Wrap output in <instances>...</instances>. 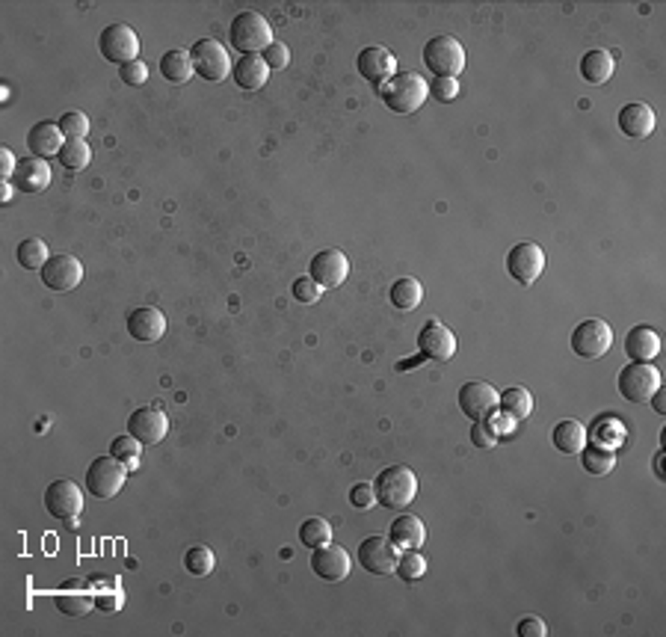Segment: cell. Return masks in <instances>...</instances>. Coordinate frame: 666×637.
Returning a JSON list of instances; mask_svg holds the SVG:
<instances>
[{
	"mask_svg": "<svg viewBox=\"0 0 666 637\" xmlns=\"http://www.w3.org/2000/svg\"><path fill=\"white\" fill-rule=\"evenodd\" d=\"M376 92L391 113H415L424 108L426 98H430L426 80L415 72H400L394 77H388L383 87H376Z\"/></svg>",
	"mask_w": 666,
	"mask_h": 637,
	"instance_id": "cell-1",
	"label": "cell"
},
{
	"mask_svg": "<svg viewBox=\"0 0 666 637\" xmlns=\"http://www.w3.org/2000/svg\"><path fill=\"white\" fill-rule=\"evenodd\" d=\"M374 492L376 504H383L385 510H406L418 495V478L409 466H388L376 475Z\"/></svg>",
	"mask_w": 666,
	"mask_h": 637,
	"instance_id": "cell-2",
	"label": "cell"
},
{
	"mask_svg": "<svg viewBox=\"0 0 666 637\" xmlns=\"http://www.w3.org/2000/svg\"><path fill=\"white\" fill-rule=\"evenodd\" d=\"M229 39L241 54H258V51H267L272 45V30L264 15L246 9V13H241L231 21Z\"/></svg>",
	"mask_w": 666,
	"mask_h": 637,
	"instance_id": "cell-3",
	"label": "cell"
},
{
	"mask_svg": "<svg viewBox=\"0 0 666 637\" xmlns=\"http://www.w3.org/2000/svg\"><path fill=\"white\" fill-rule=\"evenodd\" d=\"M424 63L435 77H456L466 68V48L456 36H433L424 45Z\"/></svg>",
	"mask_w": 666,
	"mask_h": 637,
	"instance_id": "cell-4",
	"label": "cell"
},
{
	"mask_svg": "<svg viewBox=\"0 0 666 637\" xmlns=\"http://www.w3.org/2000/svg\"><path fill=\"white\" fill-rule=\"evenodd\" d=\"M661 388V371L651 362H631L620 371V395L628 404H646Z\"/></svg>",
	"mask_w": 666,
	"mask_h": 637,
	"instance_id": "cell-5",
	"label": "cell"
},
{
	"mask_svg": "<svg viewBox=\"0 0 666 637\" xmlns=\"http://www.w3.org/2000/svg\"><path fill=\"white\" fill-rule=\"evenodd\" d=\"M128 480V466L116 457H98L87 468V489L95 498H116Z\"/></svg>",
	"mask_w": 666,
	"mask_h": 637,
	"instance_id": "cell-6",
	"label": "cell"
},
{
	"mask_svg": "<svg viewBox=\"0 0 666 637\" xmlns=\"http://www.w3.org/2000/svg\"><path fill=\"white\" fill-rule=\"evenodd\" d=\"M610 344H613V329L601 317L580 321L572 329V353L580 359H601L610 350Z\"/></svg>",
	"mask_w": 666,
	"mask_h": 637,
	"instance_id": "cell-7",
	"label": "cell"
},
{
	"mask_svg": "<svg viewBox=\"0 0 666 637\" xmlns=\"http://www.w3.org/2000/svg\"><path fill=\"white\" fill-rule=\"evenodd\" d=\"M190 57H193L196 75L205 77L208 84H222L231 72V57L225 51V45H220L217 39H199Z\"/></svg>",
	"mask_w": 666,
	"mask_h": 637,
	"instance_id": "cell-8",
	"label": "cell"
},
{
	"mask_svg": "<svg viewBox=\"0 0 666 637\" xmlns=\"http://www.w3.org/2000/svg\"><path fill=\"white\" fill-rule=\"evenodd\" d=\"M98 51L107 63H116L118 68L128 63H137L139 57V39L137 33L130 30L128 25H110L101 30L98 36Z\"/></svg>",
	"mask_w": 666,
	"mask_h": 637,
	"instance_id": "cell-9",
	"label": "cell"
},
{
	"mask_svg": "<svg viewBox=\"0 0 666 637\" xmlns=\"http://www.w3.org/2000/svg\"><path fill=\"white\" fill-rule=\"evenodd\" d=\"M545 264H548L545 250L539 243H530V241L516 243L507 255V273L513 276L518 285H533V282L545 273Z\"/></svg>",
	"mask_w": 666,
	"mask_h": 637,
	"instance_id": "cell-10",
	"label": "cell"
},
{
	"mask_svg": "<svg viewBox=\"0 0 666 637\" xmlns=\"http://www.w3.org/2000/svg\"><path fill=\"white\" fill-rule=\"evenodd\" d=\"M350 570H353L350 551L338 546V542H326V546L312 549V572L317 578H323V581H329V584L347 581Z\"/></svg>",
	"mask_w": 666,
	"mask_h": 637,
	"instance_id": "cell-11",
	"label": "cell"
},
{
	"mask_svg": "<svg viewBox=\"0 0 666 637\" xmlns=\"http://www.w3.org/2000/svg\"><path fill=\"white\" fill-rule=\"evenodd\" d=\"M45 510L54 519H63V522L77 519V513L83 510L80 487L75 480H54L51 487L45 489Z\"/></svg>",
	"mask_w": 666,
	"mask_h": 637,
	"instance_id": "cell-12",
	"label": "cell"
},
{
	"mask_svg": "<svg viewBox=\"0 0 666 637\" xmlns=\"http://www.w3.org/2000/svg\"><path fill=\"white\" fill-rule=\"evenodd\" d=\"M397 558H400V549L388 537L374 534V537H367L359 546V563H362V570H367L371 575L394 572Z\"/></svg>",
	"mask_w": 666,
	"mask_h": 637,
	"instance_id": "cell-13",
	"label": "cell"
},
{
	"mask_svg": "<svg viewBox=\"0 0 666 637\" xmlns=\"http://www.w3.org/2000/svg\"><path fill=\"white\" fill-rule=\"evenodd\" d=\"M347 273H350V258L341 250H320L312 258V264H308V276H312L323 291L343 285Z\"/></svg>",
	"mask_w": 666,
	"mask_h": 637,
	"instance_id": "cell-14",
	"label": "cell"
},
{
	"mask_svg": "<svg viewBox=\"0 0 666 637\" xmlns=\"http://www.w3.org/2000/svg\"><path fill=\"white\" fill-rule=\"evenodd\" d=\"M418 347L424 359L433 362H447L456 353V335L442 321H426L424 329L418 333Z\"/></svg>",
	"mask_w": 666,
	"mask_h": 637,
	"instance_id": "cell-15",
	"label": "cell"
},
{
	"mask_svg": "<svg viewBox=\"0 0 666 637\" xmlns=\"http://www.w3.org/2000/svg\"><path fill=\"white\" fill-rule=\"evenodd\" d=\"M42 282L51 291H75L83 282V264L77 262L75 255H51V262L42 267Z\"/></svg>",
	"mask_w": 666,
	"mask_h": 637,
	"instance_id": "cell-16",
	"label": "cell"
},
{
	"mask_svg": "<svg viewBox=\"0 0 666 637\" xmlns=\"http://www.w3.org/2000/svg\"><path fill=\"white\" fill-rule=\"evenodd\" d=\"M54 605L66 613V617H83L95 608V587L83 578H68L54 593Z\"/></svg>",
	"mask_w": 666,
	"mask_h": 637,
	"instance_id": "cell-17",
	"label": "cell"
},
{
	"mask_svg": "<svg viewBox=\"0 0 666 637\" xmlns=\"http://www.w3.org/2000/svg\"><path fill=\"white\" fill-rule=\"evenodd\" d=\"M355 66H359V75L367 80V84L383 87L388 77L397 75V60L388 48H379V45H371V48L359 51L355 57Z\"/></svg>",
	"mask_w": 666,
	"mask_h": 637,
	"instance_id": "cell-18",
	"label": "cell"
},
{
	"mask_svg": "<svg viewBox=\"0 0 666 637\" xmlns=\"http://www.w3.org/2000/svg\"><path fill=\"white\" fill-rule=\"evenodd\" d=\"M459 409L471 421H486L497 409V392L489 383H466L459 388Z\"/></svg>",
	"mask_w": 666,
	"mask_h": 637,
	"instance_id": "cell-19",
	"label": "cell"
},
{
	"mask_svg": "<svg viewBox=\"0 0 666 637\" xmlns=\"http://www.w3.org/2000/svg\"><path fill=\"white\" fill-rule=\"evenodd\" d=\"M128 433L139 439L142 445H158L166 439L169 433V416L154 406V409H137L134 416L128 418Z\"/></svg>",
	"mask_w": 666,
	"mask_h": 637,
	"instance_id": "cell-20",
	"label": "cell"
},
{
	"mask_svg": "<svg viewBox=\"0 0 666 637\" xmlns=\"http://www.w3.org/2000/svg\"><path fill=\"white\" fill-rule=\"evenodd\" d=\"M125 326H128L130 338L142 341V344H154V341H160L166 333V317L160 309H154V305H142V309H134L128 314Z\"/></svg>",
	"mask_w": 666,
	"mask_h": 637,
	"instance_id": "cell-21",
	"label": "cell"
},
{
	"mask_svg": "<svg viewBox=\"0 0 666 637\" xmlns=\"http://www.w3.org/2000/svg\"><path fill=\"white\" fill-rule=\"evenodd\" d=\"M54 172H51V163L45 158H24L18 160L15 167V175H12V187H18L21 193H42L47 184H51Z\"/></svg>",
	"mask_w": 666,
	"mask_h": 637,
	"instance_id": "cell-22",
	"label": "cell"
},
{
	"mask_svg": "<svg viewBox=\"0 0 666 637\" xmlns=\"http://www.w3.org/2000/svg\"><path fill=\"white\" fill-rule=\"evenodd\" d=\"M620 131L631 139H643L655 131V110L643 101H631L620 110Z\"/></svg>",
	"mask_w": 666,
	"mask_h": 637,
	"instance_id": "cell-23",
	"label": "cell"
},
{
	"mask_svg": "<svg viewBox=\"0 0 666 637\" xmlns=\"http://www.w3.org/2000/svg\"><path fill=\"white\" fill-rule=\"evenodd\" d=\"M388 539L394 542L400 551H409V549H421L424 539H426V528L418 516L412 513H400L394 522L388 528Z\"/></svg>",
	"mask_w": 666,
	"mask_h": 637,
	"instance_id": "cell-24",
	"label": "cell"
},
{
	"mask_svg": "<svg viewBox=\"0 0 666 637\" xmlns=\"http://www.w3.org/2000/svg\"><path fill=\"white\" fill-rule=\"evenodd\" d=\"M63 143H66V137L59 131V125H54V122H36L27 131V149L36 158L47 160L51 155H59Z\"/></svg>",
	"mask_w": 666,
	"mask_h": 637,
	"instance_id": "cell-25",
	"label": "cell"
},
{
	"mask_svg": "<svg viewBox=\"0 0 666 637\" xmlns=\"http://www.w3.org/2000/svg\"><path fill=\"white\" fill-rule=\"evenodd\" d=\"M625 353L634 362H651L661 353V335L651 326H634L625 335Z\"/></svg>",
	"mask_w": 666,
	"mask_h": 637,
	"instance_id": "cell-26",
	"label": "cell"
},
{
	"mask_svg": "<svg viewBox=\"0 0 666 637\" xmlns=\"http://www.w3.org/2000/svg\"><path fill=\"white\" fill-rule=\"evenodd\" d=\"M267 77H270V68L264 63V57H258V54H241V60L234 63V80H237V87L241 89H261L267 84Z\"/></svg>",
	"mask_w": 666,
	"mask_h": 637,
	"instance_id": "cell-27",
	"label": "cell"
},
{
	"mask_svg": "<svg viewBox=\"0 0 666 637\" xmlns=\"http://www.w3.org/2000/svg\"><path fill=\"white\" fill-rule=\"evenodd\" d=\"M551 442H554V447L560 454H569V457L580 454V447L587 445V427L578 418H566V421H560L554 427Z\"/></svg>",
	"mask_w": 666,
	"mask_h": 637,
	"instance_id": "cell-28",
	"label": "cell"
},
{
	"mask_svg": "<svg viewBox=\"0 0 666 637\" xmlns=\"http://www.w3.org/2000/svg\"><path fill=\"white\" fill-rule=\"evenodd\" d=\"M613 68H616L613 54L601 51V48L587 51L584 60H580V75H584L587 84H596V87L608 84V80L613 77Z\"/></svg>",
	"mask_w": 666,
	"mask_h": 637,
	"instance_id": "cell-29",
	"label": "cell"
},
{
	"mask_svg": "<svg viewBox=\"0 0 666 637\" xmlns=\"http://www.w3.org/2000/svg\"><path fill=\"white\" fill-rule=\"evenodd\" d=\"M388 297H391V305H394V309L415 312L421 305V300H424V285L415 276H403V279L394 282V285H391Z\"/></svg>",
	"mask_w": 666,
	"mask_h": 637,
	"instance_id": "cell-30",
	"label": "cell"
},
{
	"mask_svg": "<svg viewBox=\"0 0 666 637\" xmlns=\"http://www.w3.org/2000/svg\"><path fill=\"white\" fill-rule=\"evenodd\" d=\"M193 57L190 51H166L160 57V75L169 80V84H187L193 77Z\"/></svg>",
	"mask_w": 666,
	"mask_h": 637,
	"instance_id": "cell-31",
	"label": "cell"
},
{
	"mask_svg": "<svg viewBox=\"0 0 666 637\" xmlns=\"http://www.w3.org/2000/svg\"><path fill=\"white\" fill-rule=\"evenodd\" d=\"M497 406H501V412H507V416H513L516 421H521V418H528L533 412V395L528 392V388H521V385H509V388H504L501 395H497Z\"/></svg>",
	"mask_w": 666,
	"mask_h": 637,
	"instance_id": "cell-32",
	"label": "cell"
},
{
	"mask_svg": "<svg viewBox=\"0 0 666 637\" xmlns=\"http://www.w3.org/2000/svg\"><path fill=\"white\" fill-rule=\"evenodd\" d=\"M92 587H95V608H101V611H116V608H122V587L116 584V578L113 575H101V578H92Z\"/></svg>",
	"mask_w": 666,
	"mask_h": 637,
	"instance_id": "cell-33",
	"label": "cell"
},
{
	"mask_svg": "<svg viewBox=\"0 0 666 637\" xmlns=\"http://www.w3.org/2000/svg\"><path fill=\"white\" fill-rule=\"evenodd\" d=\"M56 158H59V163H63V170H68V172H80V170H87V167H89L92 149H89L87 139H66Z\"/></svg>",
	"mask_w": 666,
	"mask_h": 637,
	"instance_id": "cell-34",
	"label": "cell"
},
{
	"mask_svg": "<svg viewBox=\"0 0 666 637\" xmlns=\"http://www.w3.org/2000/svg\"><path fill=\"white\" fill-rule=\"evenodd\" d=\"M18 264L24 270H42L47 262H51V250H47V243L39 241V238H27V241H21L18 243Z\"/></svg>",
	"mask_w": 666,
	"mask_h": 637,
	"instance_id": "cell-35",
	"label": "cell"
},
{
	"mask_svg": "<svg viewBox=\"0 0 666 637\" xmlns=\"http://www.w3.org/2000/svg\"><path fill=\"white\" fill-rule=\"evenodd\" d=\"M580 463L589 471V475H608V471L616 466V454L610 447H599V445H584L580 447Z\"/></svg>",
	"mask_w": 666,
	"mask_h": 637,
	"instance_id": "cell-36",
	"label": "cell"
},
{
	"mask_svg": "<svg viewBox=\"0 0 666 637\" xmlns=\"http://www.w3.org/2000/svg\"><path fill=\"white\" fill-rule=\"evenodd\" d=\"M300 539H302L305 549L326 546V542H332V525L326 522V519H320V516L305 519L302 528H300Z\"/></svg>",
	"mask_w": 666,
	"mask_h": 637,
	"instance_id": "cell-37",
	"label": "cell"
},
{
	"mask_svg": "<svg viewBox=\"0 0 666 637\" xmlns=\"http://www.w3.org/2000/svg\"><path fill=\"white\" fill-rule=\"evenodd\" d=\"M213 566H217V554H213L208 546H193V549H187L184 554V570L190 575H196V578H205L213 572Z\"/></svg>",
	"mask_w": 666,
	"mask_h": 637,
	"instance_id": "cell-38",
	"label": "cell"
},
{
	"mask_svg": "<svg viewBox=\"0 0 666 637\" xmlns=\"http://www.w3.org/2000/svg\"><path fill=\"white\" fill-rule=\"evenodd\" d=\"M394 572L403 578V581H418V578H424V575H426V558H424V554L415 551V549L403 551L400 558H397Z\"/></svg>",
	"mask_w": 666,
	"mask_h": 637,
	"instance_id": "cell-39",
	"label": "cell"
},
{
	"mask_svg": "<svg viewBox=\"0 0 666 637\" xmlns=\"http://www.w3.org/2000/svg\"><path fill=\"white\" fill-rule=\"evenodd\" d=\"M139 454H142V442L134 439L130 433L118 436V439H113V445H110V457L122 459V463L128 466V471L139 466Z\"/></svg>",
	"mask_w": 666,
	"mask_h": 637,
	"instance_id": "cell-40",
	"label": "cell"
},
{
	"mask_svg": "<svg viewBox=\"0 0 666 637\" xmlns=\"http://www.w3.org/2000/svg\"><path fill=\"white\" fill-rule=\"evenodd\" d=\"M56 125L66 139H87V134H89V119H87V113H80V110L63 113Z\"/></svg>",
	"mask_w": 666,
	"mask_h": 637,
	"instance_id": "cell-41",
	"label": "cell"
},
{
	"mask_svg": "<svg viewBox=\"0 0 666 637\" xmlns=\"http://www.w3.org/2000/svg\"><path fill=\"white\" fill-rule=\"evenodd\" d=\"M426 87H430V96L435 101H442V104L454 101L459 96V80L456 77H433Z\"/></svg>",
	"mask_w": 666,
	"mask_h": 637,
	"instance_id": "cell-42",
	"label": "cell"
},
{
	"mask_svg": "<svg viewBox=\"0 0 666 637\" xmlns=\"http://www.w3.org/2000/svg\"><path fill=\"white\" fill-rule=\"evenodd\" d=\"M293 297L300 303H305V305H312V303H317L320 297H323V288H320L312 276H302V279L293 282Z\"/></svg>",
	"mask_w": 666,
	"mask_h": 637,
	"instance_id": "cell-43",
	"label": "cell"
},
{
	"mask_svg": "<svg viewBox=\"0 0 666 637\" xmlns=\"http://www.w3.org/2000/svg\"><path fill=\"white\" fill-rule=\"evenodd\" d=\"M350 504L355 510H371L376 504V492H374V483H355L350 489Z\"/></svg>",
	"mask_w": 666,
	"mask_h": 637,
	"instance_id": "cell-44",
	"label": "cell"
},
{
	"mask_svg": "<svg viewBox=\"0 0 666 637\" xmlns=\"http://www.w3.org/2000/svg\"><path fill=\"white\" fill-rule=\"evenodd\" d=\"M118 75H122V84H128V87H142L149 80V66L142 63V60L128 63V66L118 68Z\"/></svg>",
	"mask_w": 666,
	"mask_h": 637,
	"instance_id": "cell-45",
	"label": "cell"
},
{
	"mask_svg": "<svg viewBox=\"0 0 666 637\" xmlns=\"http://www.w3.org/2000/svg\"><path fill=\"white\" fill-rule=\"evenodd\" d=\"M471 442L477 445V447H495V445H497V436H495V430L489 427V421H474V427H471Z\"/></svg>",
	"mask_w": 666,
	"mask_h": 637,
	"instance_id": "cell-46",
	"label": "cell"
},
{
	"mask_svg": "<svg viewBox=\"0 0 666 637\" xmlns=\"http://www.w3.org/2000/svg\"><path fill=\"white\" fill-rule=\"evenodd\" d=\"M291 60V51H288V45H282V42H272L270 48L264 51V63L267 68H284Z\"/></svg>",
	"mask_w": 666,
	"mask_h": 637,
	"instance_id": "cell-47",
	"label": "cell"
},
{
	"mask_svg": "<svg viewBox=\"0 0 666 637\" xmlns=\"http://www.w3.org/2000/svg\"><path fill=\"white\" fill-rule=\"evenodd\" d=\"M518 637H548V625H545L539 617H525L516 625Z\"/></svg>",
	"mask_w": 666,
	"mask_h": 637,
	"instance_id": "cell-48",
	"label": "cell"
},
{
	"mask_svg": "<svg viewBox=\"0 0 666 637\" xmlns=\"http://www.w3.org/2000/svg\"><path fill=\"white\" fill-rule=\"evenodd\" d=\"M486 421H489V427L495 430L497 439H504V436H509V433L516 430V418L507 416V412H497V416H489Z\"/></svg>",
	"mask_w": 666,
	"mask_h": 637,
	"instance_id": "cell-49",
	"label": "cell"
},
{
	"mask_svg": "<svg viewBox=\"0 0 666 637\" xmlns=\"http://www.w3.org/2000/svg\"><path fill=\"white\" fill-rule=\"evenodd\" d=\"M15 167H18V160L15 155L4 146L0 149V175H4V181H12V175H15Z\"/></svg>",
	"mask_w": 666,
	"mask_h": 637,
	"instance_id": "cell-50",
	"label": "cell"
},
{
	"mask_svg": "<svg viewBox=\"0 0 666 637\" xmlns=\"http://www.w3.org/2000/svg\"><path fill=\"white\" fill-rule=\"evenodd\" d=\"M649 400H651V406H655L658 416H663V412H666V392H661V388H658V392L651 395Z\"/></svg>",
	"mask_w": 666,
	"mask_h": 637,
	"instance_id": "cell-51",
	"label": "cell"
},
{
	"mask_svg": "<svg viewBox=\"0 0 666 637\" xmlns=\"http://www.w3.org/2000/svg\"><path fill=\"white\" fill-rule=\"evenodd\" d=\"M661 463H663V451H658V457H655V475L663 480V468H661Z\"/></svg>",
	"mask_w": 666,
	"mask_h": 637,
	"instance_id": "cell-52",
	"label": "cell"
},
{
	"mask_svg": "<svg viewBox=\"0 0 666 637\" xmlns=\"http://www.w3.org/2000/svg\"><path fill=\"white\" fill-rule=\"evenodd\" d=\"M9 184H12V181H6V184H4V193H0V196H4V202H9V196H12V187H9Z\"/></svg>",
	"mask_w": 666,
	"mask_h": 637,
	"instance_id": "cell-53",
	"label": "cell"
}]
</instances>
